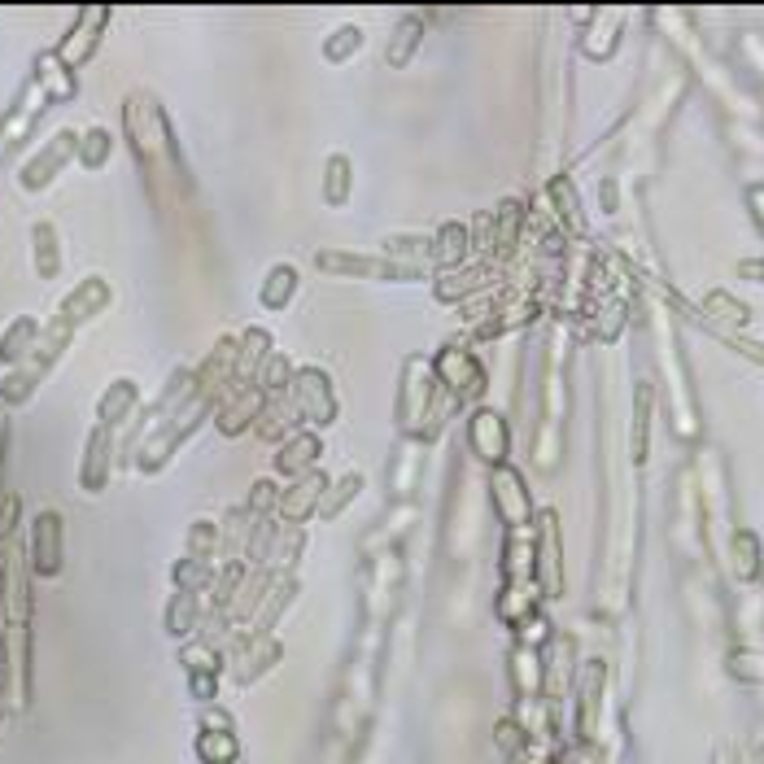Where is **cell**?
I'll return each instance as SVG.
<instances>
[{"instance_id": "5b68a950", "label": "cell", "mask_w": 764, "mask_h": 764, "mask_svg": "<svg viewBox=\"0 0 764 764\" xmlns=\"http://www.w3.org/2000/svg\"><path fill=\"white\" fill-rule=\"evenodd\" d=\"M70 149H75V140H70V136H62V140H53V145L44 149L40 158H35V162L27 166V175H22V184H27V188H35V184H44V179L53 175V166L70 158Z\"/></svg>"}, {"instance_id": "8992f818", "label": "cell", "mask_w": 764, "mask_h": 764, "mask_svg": "<svg viewBox=\"0 0 764 764\" xmlns=\"http://www.w3.org/2000/svg\"><path fill=\"white\" fill-rule=\"evenodd\" d=\"M258 407H262V393H258V389H254V393H245L241 402H232V407H228V415L219 420V428H223V433H236V428H245L249 420H254Z\"/></svg>"}, {"instance_id": "3957f363", "label": "cell", "mask_w": 764, "mask_h": 764, "mask_svg": "<svg viewBox=\"0 0 764 764\" xmlns=\"http://www.w3.org/2000/svg\"><path fill=\"white\" fill-rule=\"evenodd\" d=\"M472 446L481 450L485 459H503L507 455V428H503V420H494L489 411H481L472 420Z\"/></svg>"}, {"instance_id": "277c9868", "label": "cell", "mask_w": 764, "mask_h": 764, "mask_svg": "<svg viewBox=\"0 0 764 764\" xmlns=\"http://www.w3.org/2000/svg\"><path fill=\"white\" fill-rule=\"evenodd\" d=\"M441 372H446V380H450V389H455V393H476V389H481V367H476L463 350H446V354H441Z\"/></svg>"}, {"instance_id": "4fadbf2b", "label": "cell", "mask_w": 764, "mask_h": 764, "mask_svg": "<svg viewBox=\"0 0 764 764\" xmlns=\"http://www.w3.org/2000/svg\"><path fill=\"white\" fill-rule=\"evenodd\" d=\"M751 201H760V219H764V188H756V193H751Z\"/></svg>"}, {"instance_id": "52a82bcc", "label": "cell", "mask_w": 764, "mask_h": 764, "mask_svg": "<svg viewBox=\"0 0 764 764\" xmlns=\"http://www.w3.org/2000/svg\"><path fill=\"white\" fill-rule=\"evenodd\" d=\"M131 402H136V385H127V380H118V385L110 389V393H105V402H101V415H105V420H123V411L131 407Z\"/></svg>"}, {"instance_id": "7c38bea8", "label": "cell", "mask_w": 764, "mask_h": 764, "mask_svg": "<svg viewBox=\"0 0 764 764\" xmlns=\"http://www.w3.org/2000/svg\"><path fill=\"white\" fill-rule=\"evenodd\" d=\"M289 289H293V271H289V267H280V271H276V280H271V289L262 293V297H267V302L276 306L280 297H289Z\"/></svg>"}, {"instance_id": "ba28073f", "label": "cell", "mask_w": 764, "mask_h": 764, "mask_svg": "<svg viewBox=\"0 0 764 764\" xmlns=\"http://www.w3.org/2000/svg\"><path fill=\"white\" fill-rule=\"evenodd\" d=\"M105 481V433L92 437V446H88V468H83V485L88 489H101Z\"/></svg>"}, {"instance_id": "7a4b0ae2", "label": "cell", "mask_w": 764, "mask_h": 764, "mask_svg": "<svg viewBox=\"0 0 764 764\" xmlns=\"http://www.w3.org/2000/svg\"><path fill=\"white\" fill-rule=\"evenodd\" d=\"M57 568H62V520H57L53 511H44V516L35 520V572L53 577Z\"/></svg>"}, {"instance_id": "5bb4252c", "label": "cell", "mask_w": 764, "mask_h": 764, "mask_svg": "<svg viewBox=\"0 0 764 764\" xmlns=\"http://www.w3.org/2000/svg\"><path fill=\"white\" fill-rule=\"evenodd\" d=\"M0 590H5V572H0Z\"/></svg>"}, {"instance_id": "8fae6325", "label": "cell", "mask_w": 764, "mask_h": 764, "mask_svg": "<svg viewBox=\"0 0 764 764\" xmlns=\"http://www.w3.org/2000/svg\"><path fill=\"white\" fill-rule=\"evenodd\" d=\"M105 153H110V136H105V131H88V145H83V162L97 166V162H105Z\"/></svg>"}, {"instance_id": "30bf717a", "label": "cell", "mask_w": 764, "mask_h": 764, "mask_svg": "<svg viewBox=\"0 0 764 764\" xmlns=\"http://www.w3.org/2000/svg\"><path fill=\"white\" fill-rule=\"evenodd\" d=\"M293 455H280V468L284 472H297V468H306V463H310V450H315V441H310V437H302V441H293Z\"/></svg>"}, {"instance_id": "9c48e42d", "label": "cell", "mask_w": 764, "mask_h": 764, "mask_svg": "<svg viewBox=\"0 0 764 764\" xmlns=\"http://www.w3.org/2000/svg\"><path fill=\"white\" fill-rule=\"evenodd\" d=\"M31 337H35V324H31V319H18V324L9 328V337L0 341V358H18L22 350H27Z\"/></svg>"}, {"instance_id": "6da1fadb", "label": "cell", "mask_w": 764, "mask_h": 764, "mask_svg": "<svg viewBox=\"0 0 764 764\" xmlns=\"http://www.w3.org/2000/svg\"><path fill=\"white\" fill-rule=\"evenodd\" d=\"M105 18H110V14H105L101 5H88V9H83V14H79V27L70 31L66 40H62V49H57V62H62V66H83V62H88L92 49H97V40H101L97 27H105Z\"/></svg>"}]
</instances>
